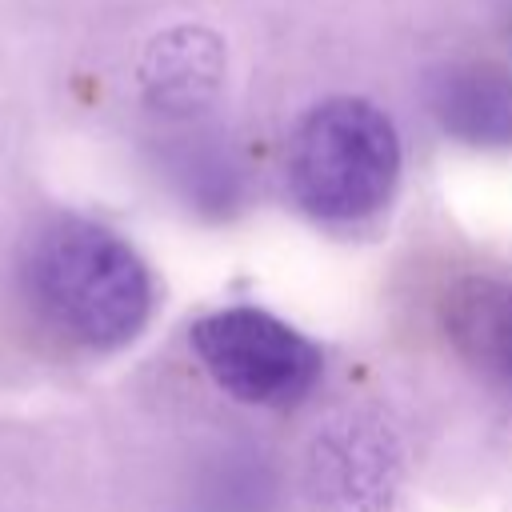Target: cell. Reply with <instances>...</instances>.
Here are the masks:
<instances>
[{
    "label": "cell",
    "mask_w": 512,
    "mask_h": 512,
    "mask_svg": "<svg viewBox=\"0 0 512 512\" xmlns=\"http://www.w3.org/2000/svg\"><path fill=\"white\" fill-rule=\"evenodd\" d=\"M396 176L400 136L392 120L360 96H332L308 108L288 140V188L312 220H368L388 204Z\"/></svg>",
    "instance_id": "2"
},
{
    "label": "cell",
    "mask_w": 512,
    "mask_h": 512,
    "mask_svg": "<svg viewBox=\"0 0 512 512\" xmlns=\"http://www.w3.org/2000/svg\"><path fill=\"white\" fill-rule=\"evenodd\" d=\"M32 312L68 344L112 352L152 316V272L112 228L80 216L44 224L20 264Z\"/></svg>",
    "instance_id": "1"
},
{
    "label": "cell",
    "mask_w": 512,
    "mask_h": 512,
    "mask_svg": "<svg viewBox=\"0 0 512 512\" xmlns=\"http://www.w3.org/2000/svg\"><path fill=\"white\" fill-rule=\"evenodd\" d=\"M316 512H388L392 444L376 420L348 416L328 424L308 460Z\"/></svg>",
    "instance_id": "4"
},
{
    "label": "cell",
    "mask_w": 512,
    "mask_h": 512,
    "mask_svg": "<svg viewBox=\"0 0 512 512\" xmlns=\"http://www.w3.org/2000/svg\"><path fill=\"white\" fill-rule=\"evenodd\" d=\"M188 340L204 372L244 404L292 408L320 380V348L260 308H216Z\"/></svg>",
    "instance_id": "3"
},
{
    "label": "cell",
    "mask_w": 512,
    "mask_h": 512,
    "mask_svg": "<svg viewBox=\"0 0 512 512\" xmlns=\"http://www.w3.org/2000/svg\"><path fill=\"white\" fill-rule=\"evenodd\" d=\"M440 324L476 376L512 392V276L468 272L452 280L440 300Z\"/></svg>",
    "instance_id": "5"
},
{
    "label": "cell",
    "mask_w": 512,
    "mask_h": 512,
    "mask_svg": "<svg viewBox=\"0 0 512 512\" xmlns=\"http://www.w3.org/2000/svg\"><path fill=\"white\" fill-rule=\"evenodd\" d=\"M440 128L472 148H512V76L484 60L444 64L428 80Z\"/></svg>",
    "instance_id": "6"
},
{
    "label": "cell",
    "mask_w": 512,
    "mask_h": 512,
    "mask_svg": "<svg viewBox=\"0 0 512 512\" xmlns=\"http://www.w3.org/2000/svg\"><path fill=\"white\" fill-rule=\"evenodd\" d=\"M224 76V52L220 40L204 28H172L156 36L144 52V92L164 112H196Z\"/></svg>",
    "instance_id": "7"
}]
</instances>
